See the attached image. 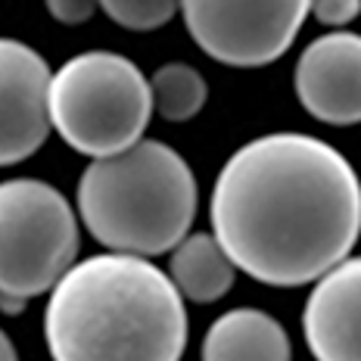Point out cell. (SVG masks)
<instances>
[{"instance_id":"cell-1","label":"cell","mask_w":361,"mask_h":361,"mask_svg":"<svg viewBox=\"0 0 361 361\" xmlns=\"http://www.w3.org/2000/svg\"><path fill=\"white\" fill-rule=\"evenodd\" d=\"M212 237L268 287H305L334 271L361 237V180L336 147L299 131L243 144L209 197Z\"/></svg>"},{"instance_id":"cell-2","label":"cell","mask_w":361,"mask_h":361,"mask_svg":"<svg viewBox=\"0 0 361 361\" xmlns=\"http://www.w3.org/2000/svg\"><path fill=\"white\" fill-rule=\"evenodd\" d=\"M44 340L54 361H180L184 296L149 259L90 255L50 290Z\"/></svg>"},{"instance_id":"cell-3","label":"cell","mask_w":361,"mask_h":361,"mask_svg":"<svg viewBox=\"0 0 361 361\" xmlns=\"http://www.w3.org/2000/svg\"><path fill=\"white\" fill-rule=\"evenodd\" d=\"M197 178L162 140H140L109 159H94L78 180V218L109 252L162 255L190 234Z\"/></svg>"},{"instance_id":"cell-4","label":"cell","mask_w":361,"mask_h":361,"mask_svg":"<svg viewBox=\"0 0 361 361\" xmlns=\"http://www.w3.org/2000/svg\"><path fill=\"white\" fill-rule=\"evenodd\" d=\"M153 90L122 54L90 50L63 63L50 81V125L72 149L109 159L144 140Z\"/></svg>"},{"instance_id":"cell-5","label":"cell","mask_w":361,"mask_h":361,"mask_svg":"<svg viewBox=\"0 0 361 361\" xmlns=\"http://www.w3.org/2000/svg\"><path fill=\"white\" fill-rule=\"evenodd\" d=\"M78 255V218L54 184L0 180V293L35 299L54 290Z\"/></svg>"},{"instance_id":"cell-6","label":"cell","mask_w":361,"mask_h":361,"mask_svg":"<svg viewBox=\"0 0 361 361\" xmlns=\"http://www.w3.org/2000/svg\"><path fill=\"white\" fill-rule=\"evenodd\" d=\"M312 0H180V16L206 56L237 69L281 59L296 41Z\"/></svg>"},{"instance_id":"cell-7","label":"cell","mask_w":361,"mask_h":361,"mask_svg":"<svg viewBox=\"0 0 361 361\" xmlns=\"http://www.w3.org/2000/svg\"><path fill=\"white\" fill-rule=\"evenodd\" d=\"M50 66L28 44L0 37V165L35 156L50 134Z\"/></svg>"},{"instance_id":"cell-8","label":"cell","mask_w":361,"mask_h":361,"mask_svg":"<svg viewBox=\"0 0 361 361\" xmlns=\"http://www.w3.org/2000/svg\"><path fill=\"white\" fill-rule=\"evenodd\" d=\"M296 97L308 116L324 125L349 128L361 122V35L330 32L299 54Z\"/></svg>"},{"instance_id":"cell-9","label":"cell","mask_w":361,"mask_h":361,"mask_svg":"<svg viewBox=\"0 0 361 361\" xmlns=\"http://www.w3.org/2000/svg\"><path fill=\"white\" fill-rule=\"evenodd\" d=\"M302 334L314 361H361V255H349L314 281Z\"/></svg>"},{"instance_id":"cell-10","label":"cell","mask_w":361,"mask_h":361,"mask_svg":"<svg viewBox=\"0 0 361 361\" xmlns=\"http://www.w3.org/2000/svg\"><path fill=\"white\" fill-rule=\"evenodd\" d=\"M202 361H290L293 345L283 324L262 308H231L209 324Z\"/></svg>"},{"instance_id":"cell-11","label":"cell","mask_w":361,"mask_h":361,"mask_svg":"<svg viewBox=\"0 0 361 361\" xmlns=\"http://www.w3.org/2000/svg\"><path fill=\"white\" fill-rule=\"evenodd\" d=\"M169 277L190 302H218L234 287L237 265L212 234H187L171 250Z\"/></svg>"},{"instance_id":"cell-12","label":"cell","mask_w":361,"mask_h":361,"mask_svg":"<svg viewBox=\"0 0 361 361\" xmlns=\"http://www.w3.org/2000/svg\"><path fill=\"white\" fill-rule=\"evenodd\" d=\"M153 90V109L165 122H190L206 106V78L187 63H165L149 78Z\"/></svg>"},{"instance_id":"cell-13","label":"cell","mask_w":361,"mask_h":361,"mask_svg":"<svg viewBox=\"0 0 361 361\" xmlns=\"http://www.w3.org/2000/svg\"><path fill=\"white\" fill-rule=\"evenodd\" d=\"M103 13L131 32H153L180 10V0H100Z\"/></svg>"},{"instance_id":"cell-14","label":"cell","mask_w":361,"mask_h":361,"mask_svg":"<svg viewBox=\"0 0 361 361\" xmlns=\"http://www.w3.org/2000/svg\"><path fill=\"white\" fill-rule=\"evenodd\" d=\"M312 13L330 28H343L361 16V0H312Z\"/></svg>"},{"instance_id":"cell-15","label":"cell","mask_w":361,"mask_h":361,"mask_svg":"<svg viewBox=\"0 0 361 361\" xmlns=\"http://www.w3.org/2000/svg\"><path fill=\"white\" fill-rule=\"evenodd\" d=\"M100 0H47V13L59 25H81L94 16Z\"/></svg>"},{"instance_id":"cell-16","label":"cell","mask_w":361,"mask_h":361,"mask_svg":"<svg viewBox=\"0 0 361 361\" xmlns=\"http://www.w3.org/2000/svg\"><path fill=\"white\" fill-rule=\"evenodd\" d=\"M0 361H19L16 345H13L10 336H6V330H4V327H0Z\"/></svg>"},{"instance_id":"cell-17","label":"cell","mask_w":361,"mask_h":361,"mask_svg":"<svg viewBox=\"0 0 361 361\" xmlns=\"http://www.w3.org/2000/svg\"><path fill=\"white\" fill-rule=\"evenodd\" d=\"M28 299H19V296H6V293H0V308L4 312H22L25 308Z\"/></svg>"}]
</instances>
